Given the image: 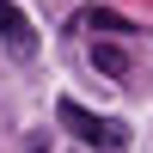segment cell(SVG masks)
Segmentation results:
<instances>
[{
    "mask_svg": "<svg viewBox=\"0 0 153 153\" xmlns=\"http://www.w3.org/2000/svg\"><path fill=\"white\" fill-rule=\"evenodd\" d=\"M55 117H61V129H68L74 141H86V147H98V153H123V147H129V129H123L117 117H98V110L74 104V98H61Z\"/></svg>",
    "mask_w": 153,
    "mask_h": 153,
    "instance_id": "1",
    "label": "cell"
},
{
    "mask_svg": "<svg viewBox=\"0 0 153 153\" xmlns=\"http://www.w3.org/2000/svg\"><path fill=\"white\" fill-rule=\"evenodd\" d=\"M31 153H49V147H31Z\"/></svg>",
    "mask_w": 153,
    "mask_h": 153,
    "instance_id": "5",
    "label": "cell"
},
{
    "mask_svg": "<svg viewBox=\"0 0 153 153\" xmlns=\"http://www.w3.org/2000/svg\"><path fill=\"white\" fill-rule=\"evenodd\" d=\"M92 68L104 80H129V49L123 43H92Z\"/></svg>",
    "mask_w": 153,
    "mask_h": 153,
    "instance_id": "3",
    "label": "cell"
},
{
    "mask_svg": "<svg viewBox=\"0 0 153 153\" xmlns=\"http://www.w3.org/2000/svg\"><path fill=\"white\" fill-rule=\"evenodd\" d=\"M0 43H6L19 61H31V55H37V25L25 19L12 0H0Z\"/></svg>",
    "mask_w": 153,
    "mask_h": 153,
    "instance_id": "2",
    "label": "cell"
},
{
    "mask_svg": "<svg viewBox=\"0 0 153 153\" xmlns=\"http://www.w3.org/2000/svg\"><path fill=\"white\" fill-rule=\"evenodd\" d=\"M86 25H92V31H117V37H129V31H135V25L123 19V12H110V6H92V12H86Z\"/></svg>",
    "mask_w": 153,
    "mask_h": 153,
    "instance_id": "4",
    "label": "cell"
}]
</instances>
